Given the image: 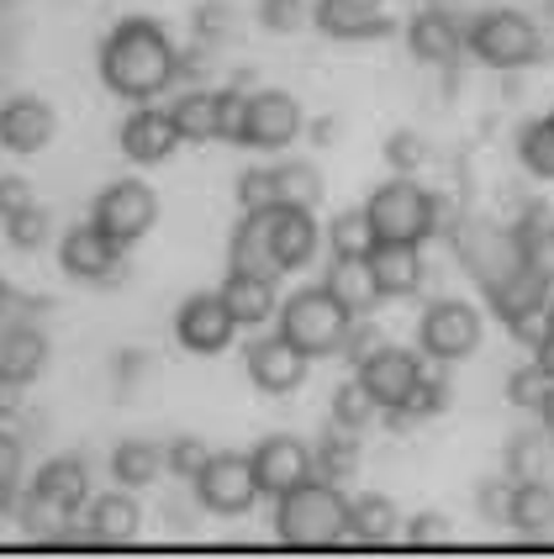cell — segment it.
Segmentation results:
<instances>
[{
  "label": "cell",
  "instance_id": "56",
  "mask_svg": "<svg viewBox=\"0 0 554 559\" xmlns=\"http://www.w3.org/2000/svg\"><path fill=\"white\" fill-rule=\"evenodd\" d=\"M533 365H539V370H544V374L554 380V333H550L544 343H539V348H533Z\"/></svg>",
  "mask_w": 554,
  "mask_h": 559
},
{
  "label": "cell",
  "instance_id": "28",
  "mask_svg": "<svg viewBox=\"0 0 554 559\" xmlns=\"http://www.w3.org/2000/svg\"><path fill=\"white\" fill-rule=\"evenodd\" d=\"M507 528L518 538H550L554 533V486L544 480H518L512 486V507H507Z\"/></svg>",
  "mask_w": 554,
  "mask_h": 559
},
{
  "label": "cell",
  "instance_id": "30",
  "mask_svg": "<svg viewBox=\"0 0 554 559\" xmlns=\"http://www.w3.org/2000/svg\"><path fill=\"white\" fill-rule=\"evenodd\" d=\"M349 518H354V544H365V549H386L401 538L397 501L380 497V491H365V497L349 501Z\"/></svg>",
  "mask_w": 554,
  "mask_h": 559
},
{
  "label": "cell",
  "instance_id": "11",
  "mask_svg": "<svg viewBox=\"0 0 554 559\" xmlns=\"http://www.w3.org/2000/svg\"><path fill=\"white\" fill-rule=\"evenodd\" d=\"M244 370H248V385L264 391V396H291L302 391L311 374V359L285 338V333H270V338H254L244 348Z\"/></svg>",
  "mask_w": 554,
  "mask_h": 559
},
{
  "label": "cell",
  "instance_id": "42",
  "mask_svg": "<svg viewBox=\"0 0 554 559\" xmlns=\"http://www.w3.org/2000/svg\"><path fill=\"white\" fill-rule=\"evenodd\" d=\"M212 454H216V449L207 443V438L180 433L175 443H169V449H164V469H169L175 480H185V486H190V480H196V475L207 469V460H212Z\"/></svg>",
  "mask_w": 554,
  "mask_h": 559
},
{
  "label": "cell",
  "instance_id": "16",
  "mask_svg": "<svg viewBox=\"0 0 554 559\" xmlns=\"http://www.w3.org/2000/svg\"><path fill=\"white\" fill-rule=\"evenodd\" d=\"M59 138V111L43 95H5L0 100V148L5 154H43Z\"/></svg>",
  "mask_w": 554,
  "mask_h": 559
},
{
  "label": "cell",
  "instance_id": "33",
  "mask_svg": "<svg viewBox=\"0 0 554 559\" xmlns=\"http://www.w3.org/2000/svg\"><path fill=\"white\" fill-rule=\"evenodd\" d=\"M512 233H518L523 264L554 290V217H550V206H528L523 217L512 222Z\"/></svg>",
  "mask_w": 554,
  "mask_h": 559
},
{
  "label": "cell",
  "instance_id": "57",
  "mask_svg": "<svg viewBox=\"0 0 554 559\" xmlns=\"http://www.w3.org/2000/svg\"><path fill=\"white\" fill-rule=\"evenodd\" d=\"M539 428H544L554 443V385H550V396H544V406H539Z\"/></svg>",
  "mask_w": 554,
  "mask_h": 559
},
{
  "label": "cell",
  "instance_id": "21",
  "mask_svg": "<svg viewBox=\"0 0 554 559\" xmlns=\"http://www.w3.org/2000/svg\"><path fill=\"white\" fill-rule=\"evenodd\" d=\"M32 497H43L59 518H74L85 501H91V465L85 454H59L32 475Z\"/></svg>",
  "mask_w": 554,
  "mask_h": 559
},
{
  "label": "cell",
  "instance_id": "24",
  "mask_svg": "<svg viewBox=\"0 0 554 559\" xmlns=\"http://www.w3.org/2000/svg\"><path fill=\"white\" fill-rule=\"evenodd\" d=\"M227 311H233V322L238 328H259V322H270L280 311V296H275V280L270 275H254V270H227L222 280V290H216Z\"/></svg>",
  "mask_w": 554,
  "mask_h": 559
},
{
  "label": "cell",
  "instance_id": "17",
  "mask_svg": "<svg viewBox=\"0 0 554 559\" xmlns=\"http://www.w3.org/2000/svg\"><path fill=\"white\" fill-rule=\"evenodd\" d=\"M248 460H254V475H259V491L264 497H285L291 486L311 480V443H302V438H291V433L259 438Z\"/></svg>",
  "mask_w": 554,
  "mask_h": 559
},
{
  "label": "cell",
  "instance_id": "43",
  "mask_svg": "<svg viewBox=\"0 0 554 559\" xmlns=\"http://www.w3.org/2000/svg\"><path fill=\"white\" fill-rule=\"evenodd\" d=\"M48 233H54V217H48L43 206H27V212L5 217V243H11L16 253H37V249H48Z\"/></svg>",
  "mask_w": 554,
  "mask_h": 559
},
{
  "label": "cell",
  "instance_id": "59",
  "mask_svg": "<svg viewBox=\"0 0 554 559\" xmlns=\"http://www.w3.org/2000/svg\"><path fill=\"white\" fill-rule=\"evenodd\" d=\"M0 301H5V285H0Z\"/></svg>",
  "mask_w": 554,
  "mask_h": 559
},
{
  "label": "cell",
  "instance_id": "20",
  "mask_svg": "<svg viewBox=\"0 0 554 559\" xmlns=\"http://www.w3.org/2000/svg\"><path fill=\"white\" fill-rule=\"evenodd\" d=\"M270 249H275L280 275H296L322 249V227L307 206H270Z\"/></svg>",
  "mask_w": 554,
  "mask_h": 559
},
{
  "label": "cell",
  "instance_id": "15",
  "mask_svg": "<svg viewBox=\"0 0 554 559\" xmlns=\"http://www.w3.org/2000/svg\"><path fill=\"white\" fill-rule=\"evenodd\" d=\"M417 374H423V354H412L401 343H386V348H375L365 365H359V385L375 396L380 412H397V406L412 402Z\"/></svg>",
  "mask_w": 554,
  "mask_h": 559
},
{
  "label": "cell",
  "instance_id": "52",
  "mask_svg": "<svg viewBox=\"0 0 554 559\" xmlns=\"http://www.w3.org/2000/svg\"><path fill=\"white\" fill-rule=\"evenodd\" d=\"M222 37H233V5L227 0H201L196 5V43H222Z\"/></svg>",
  "mask_w": 554,
  "mask_h": 559
},
{
  "label": "cell",
  "instance_id": "45",
  "mask_svg": "<svg viewBox=\"0 0 554 559\" xmlns=\"http://www.w3.org/2000/svg\"><path fill=\"white\" fill-rule=\"evenodd\" d=\"M375 348H386V328H380V322H375V317L365 311V317H354V322H349V333H343V343H339V354L349 359V365H354V370H359Z\"/></svg>",
  "mask_w": 554,
  "mask_h": 559
},
{
  "label": "cell",
  "instance_id": "19",
  "mask_svg": "<svg viewBox=\"0 0 554 559\" xmlns=\"http://www.w3.org/2000/svg\"><path fill=\"white\" fill-rule=\"evenodd\" d=\"M406 48H412V59L428 63V69H449L464 53V22L449 16L444 5H423L406 22Z\"/></svg>",
  "mask_w": 554,
  "mask_h": 559
},
{
  "label": "cell",
  "instance_id": "10",
  "mask_svg": "<svg viewBox=\"0 0 554 559\" xmlns=\"http://www.w3.org/2000/svg\"><path fill=\"white\" fill-rule=\"evenodd\" d=\"M302 100L291 91H248V106H244V148H264V154H280L302 138Z\"/></svg>",
  "mask_w": 554,
  "mask_h": 559
},
{
  "label": "cell",
  "instance_id": "18",
  "mask_svg": "<svg viewBox=\"0 0 554 559\" xmlns=\"http://www.w3.org/2000/svg\"><path fill=\"white\" fill-rule=\"evenodd\" d=\"M117 148H122L127 164H143V169H154L164 158L180 148V132L169 122V111L164 106H138V111H127V122L117 127Z\"/></svg>",
  "mask_w": 554,
  "mask_h": 559
},
{
  "label": "cell",
  "instance_id": "48",
  "mask_svg": "<svg viewBox=\"0 0 554 559\" xmlns=\"http://www.w3.org/2000/svg\"><path fill=\"white\" fill-rule=\"evenodd\" d=\"M311 22L307 0H259V27L285 37V32H302Z\"/></svg>",
  "mask_w": 554,
  "mask_h": 559
},
{
  "label": "cell",
  "instance_id": "1",
  "mask_svg": "<svg viewBox=\"0 0 554 559\" xmlns=\"http://www.w3.org/2000/svg\"><path fill=\"white\" fill-rule=\"evenodd\" d=\"M175 59H180V48L169 43V32L158 27L154 16H122L106 32L95 69H101V85L111 95L143 106V100H154L175 85Z\"/></svg>",
  "mask_w": 554,
  "mask_h": 559
},
{
  "label": "cell",
  "instance_id": "58",
  "mask_svg": "<svg viewBox=\"0 0 554 559\" xmlns=\"http://www.w3.org/2000/svg\"><path fill=\"white\" fill-rule=\"evenodd\" d=\"M550 333H554V301H550Z\"/></svg>",
  "mask_w": 554,
  "mask_h": 559
},
{
  "label": "cell",
  "instance_id": "13",
  "mask_svg": "<svg viewBox=\"0 0 554 559\" xmlns=\"http://www.w3.org/2000/svg\"><path fill=\"white\" fill-rule=\"evenodd\" d=\"M233 338H238V322H233V311H227V301L216 290H201V296L180 301V311H175V343L185 354L212 359L222 348H233Z\"/></svg>",
  "mask_w": 554,
  "mask_h": 559
},
{
  "label": "cell",
  "instance_id": "3",
  "mask_svg": "<svg viewBox=\"0 0 554 559\" xmlns=\"http://www.w3.org/2000/svg\"><path fill=\"white\" fill-rule=\"evenodd\" d=\"M365 217L380 243H428L438 233V195L417 186V175H391L369 190Z\"/></svg>",
  "mask_w": 554,
  "mask_h": 559
},
{
  "label": "cell",
  "instance_id": "51",
  "mask_svg": "<svg viewBox=\"0 0 554 559\" xmlns=\"http://www.w3.org/2000/svg\"><path fill=\"white\" fill-rule=\"evenodd\" d=\"M22 460H27V454H22V438L0 428V512L22 491Z\"/></svg>",
  "mask_w": 554,
  "mask_h": 559
},
{
  "label": "cell",
  "instance_id": "47",
  "mask_svg": "<svg viewBox=\"0 0 554 559\" xmlns=\"http://www.w3.org/2000/svg\"><path fill=\"white\" fill-rule=\"evenodd\" d=\"M455 533H449V518L444 512H417V518H406L401 523V544L406 549H444Z\"/></svg>",
  "mask_w": 554,
  "mask_h": 559
},
{
  "label": "cell",
  "instance_id": "44",
  "mask_svg": "<svg viewBox=\"0 0 554 559\" xmlns=\"http://www.w3.org/2000/svg\"><path fill=\"white\" fill-rule=\"evenodd\" d=\"M233 190H238V212H270V206H280L275 164H270V169H244Z\"/></svg>",
  "mask_w": 554,
  "mask_h": 559
},
{
  "label": "cell",
  "instance_id": "26",
  "mask_svg": "<svg viewBox=\"0 0 554 559\" xmlns=\"http://www.w3.org/2000/svg\"><path fill=\"white\" fill-rule=\"evenodd\" d=\"M227 264L233 270H254V275L280 280L275 249H270V212H244L233 238H227Z\"/></svg>",
  "mask_w": 554,
  "mask_h": 559
},
{
  "label": "cell",
  "instance_id": "39",
  "mask_svg": "<svg viewBox=\"0 0 554 559\" xmlns=\"http://www.w3.org/2000/svg\"><path fill=\"white\" fill-rule=\"evenodd\" d=\"M375 417H380V406H375V396L359 385V374H354V380H343V385H333V396H328V423L365 433Z\"/></svg>",
  "mask_w": 554,
  "mask_h": 559
},
{
  "label": "cell",
  "instance_id": "8",
  "mask_svg": "<svg viewBox=\"0 0 554 559\" xmlns=\"http://www.w3.org/2000/svg\"><path fill=\"white\" fill-rule=\"evenodd\" d=\"M190 497H196L201 512H212V518H244L264 491H259V475H254V460H248V454H212L207 469L190 480Z\"/></svg>",
  "mask_w": 554,
  "mask_h": 559
},
{
  "label": "cell",
  "instance_id": "41",
  "mask_svg": "<svg viewBox=\"0 0 554 559\" xmlns=\"http://www.w3.org/2000/svg\"><path fill=\"white\" fill-rule=\"evenodd\" d=\"M380 154H386V164H391V175H417V169L428 164V138L412 132V127H397V132H386Z\"/></svg>",
  "mask_w": 554,
  "mask_h": 559
},
{
  "label": "cell",
  "instance_id": "2",
  "mask_svg": "<svg viewBox=\"0 0 554 559\" xmlns=\"http://www.w3.org/2000/svg\"><path fill=\"white\" fill-rule=\"evenodd\" d=\"M275 538L285 549H307V555L354 544V518H349L343 486L311 475L302 486H291L285 497H275Z\"/></svg>",
  "mask_w": 554,
  "mask_h": 559
},
{
  "label": "cell",
  "instance_id": "37",
  "mask_svg": "<svg viewBox=\"0 0 554 559\" xmlns=\"http://www.w3.org/2000/svg\"><path fill=\"white\" fill-rule=\"evenodd\" d=\"M449 406H455L449 365H444V359H423V374H417V385H412V402H406V412H412L417 423H428V417H444Z\"/></svg>",
  "mask_w": 554,
  "mask_h": 559
},
{
  "label": "cell",
  "instance_id": "49",
  "mask_svg": "<svg viewBox=\"0 0 554 559\" xmlns=\"http://www.w3.org/2000/svg\"><path fill=\"white\" fill-rule=\"evenodd\" d=\"M244 106H248V91L216 85V143H238L244 138Z\"/></svg>",
  "mask_w": 554,
  "mask_h": 559
},
{
  "label": "cell",
  "instance_id": "6",
  "mask_svg": "<svg viewBox=\"0 0 554 559\" xmlns=\"http://www.w3.org/2000/svg\"><path fill=\"white\" fill-rule=\"evenodd\" d=\"M91 222L111 238V243H122V249L143 243L158 222L154 186H143V180H132V175H127V180H111V186L91 201Z\"/></svg>",
  "mask_w": 554,
  "mask_h": 559
},
{
  "label": "cell",
  "instance_id": "53",
  "mask_svg": "<svg viewBox=\"0 0 554 559\" xmlns=\"http://www.w3.org/2000/svg\"><path fill=\"white\" fill-rule=\"evenodd\" d=\"M143 380H149V354H143V348H122V354L111 359V385H117V396L138 391Z\"/></svg>",
  "mask_w": 554,
  "mask_h": 559
},
{
  "label": "cell",
  "instance_id": "22",
  "mask_svg": "<svg viewBox=\"0 0 554 559\" xmlns=\"http://www.w3.org/2000/svg\"><path fill=\"white\" fill-rule=\"evenodd\" d=\"M369 270L380 280V301H412L423 290V280H428L423 243H375Z\"/></svg>",
  "mask_w": 554,
  "mask_h": 559
},
{
  "label": "cell",
  "instance_id": "34",
  "mask_svg": "<svg viewBox=\"0 0 554 559\" xmlns=\"http://www.w3.org/2000/svg\"><path fill=\"white\" fill-rule=\"evenodd\" d=\"M169 122L180 132V143H216V91L207 85H190L175 95V106H164Z\"/></svg>",
  "mask_w": 554,
  "mask_h": 559
},
{
  "label": "cell",
  "instance_id": "32",
  "mask_svg": "<svg viewBox=\"0 0 554 559\" xmlns=\"http://www.w3.org/2000/svg\"><path fill=\"white\" fill-rule=\"evenodd\" d=\"M322 285H328L354 317H365V311L380 307V280L369 270V259H333L328 275H322Z\"/></svg>",
  "mask_w": 554,
  "mask_h": 559
},
{
  "label": "cell",
  "instance_id": "12",
  "mask_svg": "<svg viewBox=\"0 0 554 559\" xmlns=\"http://www.w3.org/2000/svg\"><path fill=\"white\" fill-rule=\"evenodd\" d=\"M122 243H111L95 222H80L59 238V270L74 285H117L122 275Z\"/></svg>",
  "mask_w": 554,
  "mask_h": 559
},
{
  "label": "cell",
  "instance_id": "25",
  "mask_svg": "<svg viewBox=\"0 0 554 559\" xmlns=\"http://www.w3.org/2000/svg\"><path fill=\"white\" fill-rule=\"evenodd\" d=\"M365 465V443L354 428H339V423H328L322 433L311 438V475L317 480H333V486H349L354 475Z\"/></svg>",
  "mask_w": 554,
  "mask_h": 559
},
{
  "label": "cell",
  "instance_id": "60",
  "mask_svg": "<svg viewBox=\"0 0 554 559\" xmlns=\"http://www.w3.org/2000/svg\"><path fill=\"white\" fill-rule=\"evenodd\" d=\"M550 122H554V111H550Z\"/></svg>",
  "mask_w": 554,
  "mask_h": 559
},
{
  "label": "cell",
  "instance_id": "5",
  "mask_svg": "<svg viewBox=\"0 0 554 559\" xmlns=\"http://www.w3.org/2000/svg\"><path fill=\"white\" fill-rule=\"evenodd\" d=\"M275 322H280V333L296 343L307 359H328V354H339V343H343V333H349V322H354V311L343 307L328 285H311V290H296V296L280 301Z\"/></svg>",
  "mask_w": 554,
  "mask_h": 559
},
{
  "label": "cell",
  "instance_id": "38",
  "mask_svg": "<svg viewBox=\"0 0 554 559\" xmlns=\"http://www.w3.org/2000/svg\"><path fill=\"white\" fill-rule=\"evenodd\" d=\"M328 249H333V259H369L375 253V227H369V217H365V206L359 212H339V217L328 222Z\"/></svg>",
  "mask_w": 554,
  "mask_h": 559
},
{
  "label": "cell",
  "instance_id": "40",
  "mask_svg": "<svg viewBox=\"0 0 554 559\" xmlns=\"http://www.w3.org/2000/svg\"><path fill=\"white\" fill-rule=\"evenodd\" d=\"M518 158H523V169L533 180L554 186V122L550 117H539V122H528L518 132Z\"/></svg>",
  "mask_w": 554,
  "mask_h": 559
},
{
  "label": "cell",
  "instance_id": "14",
  "mask_svg": "<svg viewBox=\"0 0 554 559\" xmlns=\"http://www.w3.org/2000/svg\"><path fill=\"white\" fill-rule=\"evenodd\" d=\"M311 27L333 43H380L397 32V16H391V0H317Z\"/></svg>",
  "mask_w": 554,
  "mask_h": 559
},
{
  "label": "cell",
  "instance_id": "36",
  "mask_svg": "<svg viewBox=\"0 0 554 559\" xmlns=\"http://www.w3.org/2000/svg\"><path fill=\"white\" fill-rule=\"evenodd\" d=\"M275 190H280V206L317 212L322 206V169L311 158H285V164H275Z\"/></svg>",
  "mask_w": 554,
  "mask_h": 559
},
{
  "label": "cell",
  "instance_id": "23",
  "mask_svg": "<svg viewBox=\"0 0 554 559\" xmlns=\"http://www.w3.org/2000/svg\"><path fill=\"white\" fill-rule=\"evenodd\" d=\"M138 533H143V512H138V501L127 491H106V497L91 501L85 544H95V549H127V544H138Z\"/></svg>",
  "mask_w": 554,
  "mask_h": 559
},
{
  "label": "cell",
  "instance_id": "50",
  "mask_svg": "<svg viewBox=\"0 0 554 559\" xmlns=\"http://www.w3.org/2000/svg\"><path fill=\"white\" fill-rule=\"evenodd\" d=\"M512 475H486L481 486H475V512L486 518V523H502L507 528V507H512Z\"/></svg>",
  "mask_w": 554,
  "mask_h": 559
},
{
  "label": "cell",
  "instance_id": "31",
  "mask_svg": "<svg viewBox=\"0 0 554 559\" xmlns=\"http://www.w3.org/2000/svg\"><path fill=\"white\" fill-rule=\"evenodd\" d=\"M158 475H164V443H154V438H122L111 449V480L122 491H143V486H154Z\"/></svg>",
  "mask_w": 554,
  "mask_h": 559
},
{
  "label": "cell",
  "instance_id": "9",
  "mask_svg": "<svg viewBox=\"0 0 554 559\" xmlns=\"http://www.w3.org/2000/svg\"><path fill=\"white\" fill-rule=\"evenodd\" d=\"M455 253H460V264L475 275L481 290L496 285L507 270H518V264H523V253H518V233H512V227H496V222H481V217L455 222Z\"/></svg>",
  "mask_w": 554,
  "mask_h": 559
},
{
  "label": "cell",
  "instance_id": "46",
  "mask_svg": "<svg viewBox=\"0 0 554 559\" xmlns=\"http://www.w3.org/2000/svg\"><path fill=\"white\" fill-rule=\"evenodd\" d=\"M550 374L539 370V365H533V359H528L523 370H512L507 374V402L512 406H523V412H539V406H544V396H550Z\"/></svg>",
  "mask_w": 554,
  "mask_h": 559
},
{
  "label": "cell",
  "instance_id": "4",
  "mask_svg": "<svg viewBox=\"0 0 554 559\" xmlns=\"http://www.w3.org/2000/svg\"><path fill=\"white\" fill-rule=\"evenodd\" d=\"M464 48L486 69H496V74H518V69H528V63L544 53V32H539V22L528 11L492 5V11H481L464 27Z\"/></svg>",
  "mask_w": 554,
  "mask_h": 559
},
{
  "label": "cell",
  "instance_id": "35",
  "mask_svg": "<svg viewBox=\"0 0 554 559\" xmlns=\"http://www.w3.org/2000/svg\"><path fill=\"white\" fill-rule=\"evenodd\" d=\"M550 465H554V443L544 428H523L502 449V475H512V480H544Z\"/></svg>",
  "mask_w": 554,
  "mask_h": 559
},
{
  "label": "cell",
  "instance_id": "27",
  "mask_svg": "<svg viewBox=\"0 0 554 559\" xmlns=\"http://www.w3.org/2000/svg\"><path fill=\"white\" fill-rule=\"evenodd\" d=\"M486 307H492L496 317H502V328H507L512 317H528V311L550 307V285L533 275L528 264H518V270H507L496 285H486Z\"/></svg>",
  "mask_w": 554,
  "mask_h": 559
},
{
  "label": "cell",
  "instance_id": "54",
  "mask_svg": "<svg viewBox=\"0 0 554 559\" xmlns=\"http://www.w3.org/2000/svg\"><path fill=\"white\" fill-rule=\"evenodd\" d=\"M27 206H37L32 180H22V175H0V222L16 217V212H27Z\"/></svg>",
  "mask_w": 554,
  "mask_h": 559
},
{
  "label": "cell",
  "instance_id": "29",
  "mask_svg": "<svg viewBox=\"0 0 554 559\" xmlns=\"http://www.w3.org/2000/svg\"><path fill=\"white\" fill-rule=\"evenodd\" d=\"M43 370H48V338L32 322L5 328V338H0V374L16 380V385H32Z\"/></svg>",
  "mask_w": 554,
  "mask_h": 559
},
{
  "label": "cell",
  "instance_id": "7",
  "mask_svg": "<svg viewBox=\"0 0 554 559\" xmlns=\"http://www.w3.org/2000/svg\"><path fill=\"white\" fill-rule=\"evenodd\" d=\"M481 333H486V317H481V307L455 301V296L428 301V311L417 317V348H423L428 359H444V365H460V359H470V354L481 348Z\"/></svg>",
  "mask_w": 554,
  "mask_h": 559
},
{
  "label": "cell",
  "instance_id": "55",
  "mask_svg": "<svg viewBox=\"0 0 554 559\" xmlns=\"http://www.w3.org/2000/svg\"><path fill=\"white\" fill-rule=\"evenodd\" d=\"M507 333H512V338H518L528 354H533L539 343L550 338V307H544V311H528V317H512V322H507Z\"/></svg>",
  "mask_w": 554,
  "mask_h": 559
}]
</instances>
